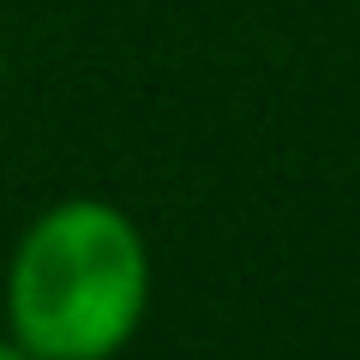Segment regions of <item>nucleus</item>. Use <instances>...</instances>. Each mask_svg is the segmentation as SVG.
Here are the masks:
<instances>
[{
  "mask_svg": "<svg viewBox=\"0 0 360 360\" xmlns=\"http://www.w3.org/2000/svg\"><path fill=\"white\" fill-rule=\"evenodd\" d=\"M0 360H30V354H25V348L13 342V336H0Z\"/></svg>",
  "mask_w": 360,
  "mask_h": 360,
  "instance_id": "2",
  "label": "nucleus"
},
{
  "mask_svg": "<svg viewBox=\"0 0 360 360\" xmlns=\"http://www.w3.org/2000/svg\"><path fill=\"white\" fill-rule=\"evenodd\" d=\"M150 312V252L127 210L66 198L6 264V324L30 360H115Z\"/></svg>",
  "mask_w": 360,
  "mask_h": 360,
  "instance_id": "1",
  "label": "nucleus"
}]
</instances>
